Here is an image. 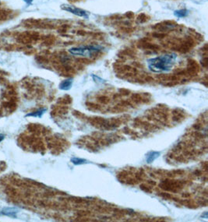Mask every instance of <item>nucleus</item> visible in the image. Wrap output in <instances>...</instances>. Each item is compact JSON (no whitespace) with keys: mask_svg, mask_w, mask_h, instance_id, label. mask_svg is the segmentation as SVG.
Wrapping results in <instances>:
<instances>
[{"mask_svg":"<svg viewBox=\"0 0 208 222\" xmlns=\"http://www.w3.org/2000/svg\"><path fill=\"white\" fill-rule=\"evenodd\" d=\"M177 61V55L174 53L164 54L160 56L150 58L147 60V65L149 70L155 73H169Z\"/></svg>","mask_w":208,"mask_h":222,"instance_id":"obj_1","label":"nucleus"},{"mask_svg":"<svg viewBox=\"0 0 208 222\" xmlns=\"http://www.w3.org/2000/svg\"><path fill=\"white\" fill-rule=\"evenodd\" d=\"M101 49L102 47L99 45H84L70 48L68 51L73 55L89 58V57L94 55V54L101 52Z\"/></svg>","mask_w":208,"mask_h":222,"instance_id":"obj_2","label":"nucleus"},{"mask_svg":"<svg viewBox=\"0 0 208 222\" xmlns=\"http://www.w3.org/2000/svg\"><path fill=\"white\" fill-rule=\"evenodd\" d=\"M61 9L66 11V12L70 13L72 14H74V15L77 16V17H83V18L86 19H87L89 17V13L87 12V11L82 9H80V8L75 7V6H71V5L63 4L61 6Z\"/></svg>","mask_w":208,"mask_h":222,"instance_id":"obj_3","label":"nucleus"},{"mask_svg":"<svg viewBox=\"0 0 208 222\" xmlns=\"http://www.w3.org/2000/svg\"><path fill=\"white\" fill-rule=\"evenodd\" d=\"M18 210L14 207H5L0 212V214L5 215V216L9 217V218H17V214Z\"/></svg>","mask_w":208,"mask_h":222,"instance_id":"obj_4","label":"nucleus"},{"mask_svg":"<svg viewBox=\"0 0 208 222\" xmlns=\"http://www.w3.org/2000/svg\"><path fill=\"white\" fill-rule=\"evenodd\" d=\"M73 80L70 78V79H66L65 80L62 81L61 84H60V89L63 90H70L72 87V85H73Z\"/></svg>","mask_w":208,"mask_h":222,"instance_id":"obj_5","label":"nucleus"},{"mask_svg":"<svg viewBox=\"0 0 208 222\" xmlns=\"http://www.w3.org/2000/svg\"><path fill=\"white\" fill-rule=\"evenodd\" d=\"M161 155V153L158 152V151H150L149 152L148 154H147L146 157V161L148 164H150V163L153 162L157 158L159 157V156Z\"/></svg>","mask_w":208,"mask_h":222,"instance_id":"obj_6","label":"nucleus"},{"mask_svg":"<svg viewBox=\"0 0 208 222\" xmlns=\"http://www.w3.org/2000/svg\"><path fill=\"white\" fill-rule=\"evenodd\" d=\"M46 111H47V109H46V108H41V109L38 110V111H33V112L29 113V114L27 115L26 117L41 118Z\"/></svg>","mask_w":208,"mask_h":222,"instance_id":"obj_7","label":"nucleus"},{"mask_svg":"<svg viewBox=\"0 0 208 222\" xmlns=\"http://www.w3.org/2000/svg\"><path fill=\"white\" fill-rule=\"evenodd\" d=\"M189 14V11L186 9H179V10H175L174 12V15L178 18H183L185 17Z\"/></svg>","mask_w":208,"mask_h":222,"instance_id":"obj_8","label":"nucleus"},{"mask_svg":"<svg viewBox=\"0 0 208 222\" xmlns=\"http://www.w3.org/2000/svg\"><path fill=\"white\" fill-rule=\"evenodd\" d=\"M71 162L75 165H80V164H84L87 163V160L84 158H79V157H73L71 158Z\"/></svg>","mask_w":208,"mask_h":222,"instance_id":"obj_9","label":"nucleus"},{"mask_svg":"<svg viewBox=\"0 0 208 222\" xmlns=\"http://www.w3.org/2000/svg\"><path fill=\"white\" fill-rule=\"evenodd\" d=\"M92 77H93V79L95 80V82H97V83H104L105 82V80H102L101 78L98 77V76H95V75H92Z\"/></svg>","mask_w":208,"mask_h":222,"instance_id":"obj_10","label":"nucleus"},{"mask_svg":"<svg viewBox=\"0 0 208 222\" xmlns=\"http://www.w3.org/2000/svg\"><path fill=\"white\" fill-rule=\"evenodd\" d=\"M5 138V136L3 135V134H0V142L3 141V140H4Z\"/></svg>","mask_w":208,"mask_h":222,"instance_id":"obj_11","label":"nucleus"},{"mask_svg":"<svg viewBox=\"0 0 208 222\" xmlns=\"http://www.w3.org/2000/svg\"><path fill=\"white\" fill-rule=\"evenodd\" d=\"M23 1H24L26 3H28V4H30V3H32V1H33V0H23Z\"/></svg>","mask_w":208,"mask_h":222,"instance_id":"obj_12","label":"nucleus"}]
</instances>
